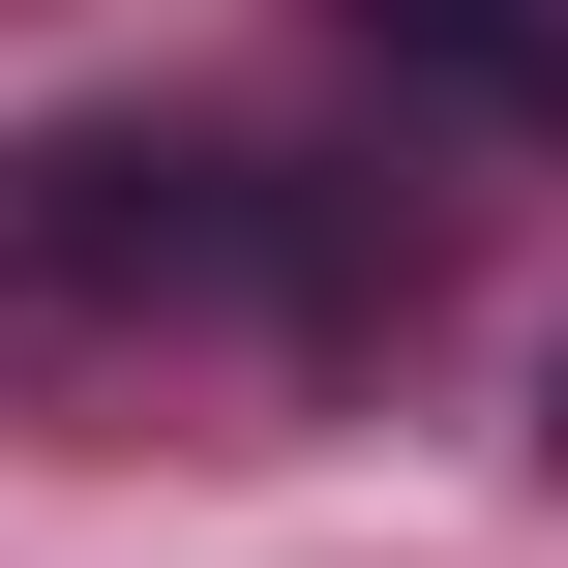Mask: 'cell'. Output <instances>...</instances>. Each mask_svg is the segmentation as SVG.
I'll use <instances>...</instances> for the list:
<instances>
[{
  "label": "cell",
  "mask_w": 568,
  "mask_h": 568,
  "mask_svg": "<svg viewBox=\"0 0 568 568\" xmlns=\"http://www.w3.org/2000/svg\"><path fill=\"white\" fill-rule=\"evenodd\" d=\"M359 60H419V90L539 120V90H568V0H359Z\"/></svg>",
  "instance_id": "6da1fadb"
}]
</instances>
